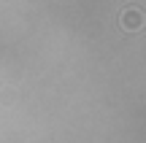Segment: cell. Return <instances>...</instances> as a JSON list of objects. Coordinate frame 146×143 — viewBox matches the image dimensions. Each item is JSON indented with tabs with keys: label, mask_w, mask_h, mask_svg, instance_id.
<instances>
[{
	"label": "cell",
	"mask_w": 146,
	"mask_h": 143,
	"mask_svg": "<svg viewBox=\"0 0 146 143\" xmlns=\"http://www.w3.org/2000/svg\"><path fill=\"white\" fill-rule=\"evenodd\" d=\"M133 27V30H135V27H141V14H138V11H127V22H122V27Z\"/></svg>",
	"instance_id": "obj_1"
}]
</instances>
